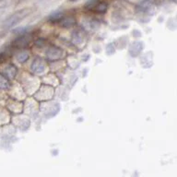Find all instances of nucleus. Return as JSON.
<instances>
[{"instance_id": "1", "label": "nucleus", "mask_w": 177, "mask_h": 177, "mask_svg": "<svg viewBox=\"0 0 177 177\" xmlns=\"http://www.w3.org/2000/svg\"><path fill=\"white\" fill-rule=\"evenodd\" d=\"M94 10L96 12H99V13H103L106 11L107 9V5L106 3H103V2H101V3H98V4H95L94 6Z\"/></svg>"}, {"instance_id": "2", "label": "nucleus", "mask_w": 177, "mask_h": 177, "mask_svg": "<svg viewBox=\"0 0 177 177\" xmlns=\"http://www.w3.org/2000/svg\"><path fill=\"white\" fill-rule=\"evenodd\" d=\"M72 1H75V0H72Z\"/></svg>"}]
</instances>
